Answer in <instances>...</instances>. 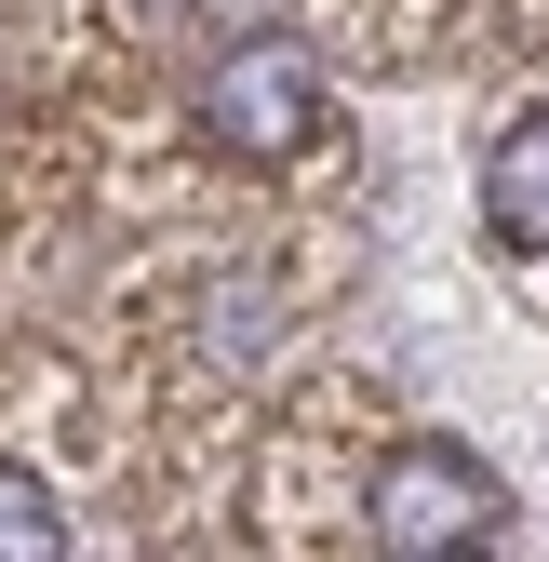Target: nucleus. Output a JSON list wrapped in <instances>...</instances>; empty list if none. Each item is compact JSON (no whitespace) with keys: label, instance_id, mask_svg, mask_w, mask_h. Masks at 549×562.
Returning a JSON list of instances; mask_svg holds the SVG:
<instances>
[{"label":"nucleus","instance_id":"f257e3e1","mask_svg":"<svg viewBox=\"0 0 549 562\" xmlns=\"http://www.w3.org/2000/svg\"><path fill=\"white\" fill-rule=\"evenodd\" d=\"M362 536L376 549H509V482L469 442H389L362 469Z\"/></svg>","mask_w":549,"mask_h":562},{"label":"nucleus","instance_id":"f03ea898","mask_svg":"<svg viewBox=\"0 0 549 562\" xmlns=\"http://www.w3.org/2000/svg\"><path fill=\"white\" fill-rule=\"evenodd\" d=\"M201 134H215L228 161H295L309 134H322V67H309V41H282V27L228 41L215 81H201Z\"/></svg>","mask_w":549,"mask_h":562},{"label":"nucleus","instance_id":"7ed1b4c3","mask_svg":"<svg viewBox=\"0 0 549 562\" xmlns=\"http://www.w3.org/2000/svg\"><path fill=\"white\" fill-rule=\"evenodd\" d=\"M483 228L523 241V255L549 241V108H523L496 148H483Z\"/></svg>","mask_w":549,"mask_h":562},{"label":"nucleus","instance_id":"20e7f679","mask_svg":"<svg viewBox=\"0 0 549 562\" xmlns=\"http://www.w3.org/2000/svg\"><path fill=\"white\" fill-rule=\"evenodd\" d=\"M67 549V509H54V482L27 456H0V562H54Z\"/></svg>","mask_w":549,"mask_h":562}]
</instances>
